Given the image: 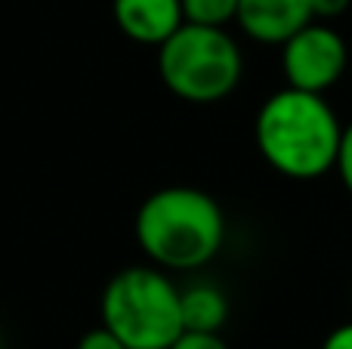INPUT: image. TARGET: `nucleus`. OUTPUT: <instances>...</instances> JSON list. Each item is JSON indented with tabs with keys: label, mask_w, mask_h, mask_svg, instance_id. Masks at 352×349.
I'll use <instances>...</instances> for the list:
<instances>
[{
	"label": "nucleus",
	"mask_w": 352,
	"mask_h": 349,
	"mask_svg": "<svg viewBox=\"0 0 352 349\" xmlns=\"http://www.w3.org/2000/svg\"><path fill=\"white\" fill-rule=\"evenodd\" d=\"M343 124L322 93L297 87L272 93L256 111L254 139L272 170L291 179H318L334 170Z\"/></svg>",
	"instance_id": "1"
},
{
	"label": "nucleus",
	"mask_w": 352,
	"mask_h": 349,
	"mask_svg": "<svg viewBox=\"0 0 352 349\" xmlns=\"http://www.w3.org/2000/svg\"><path fill=\"white\" fill-rule=\"evenodd\" d=\"M136 245L164 272L207 266L226 241V214L217 198L192 185L158 189L136 210Z\"/></svg>",
	"instance_id": "2"
},
{
	"label": "nucleus",
	"mask_w": 352,
	"mask_h": 349,
	"mask_svg": "<svg viewBox=\"0 0 352 349\" xmlns=\"http://www.w3.org/2000/svg\"><path fill=\"white\" fill-rule=\"evenodd\" d=\"M102 325L127 349H170L182 334L179 288L158 266H127L102 291Z\"/></svg>",
	"instance_id": "3"
},
{
	"label": "nucleus",
	"mask_w": 352,
	"mask_h": 349,
	"mask_svg": "<svg viewBox=\"0 0 352 349\" xmlns=\"http://www.w3.org/2000/svg\"><path fill=\"white\" fill-rule=\"evenodd\" d=\"M158 71L173 96L207 105L235 90L244 59L226 28L182 22L158 47Z\"/></svg>",
	"instance_id": "4"
},
{
	"label": "nucleus",
	"mask_w": 352,
	"mask_h": 349,
	"mask_svg": "<svg viewBox=\"0 0 352 349\" xmlns=\"http://www.w3.org/2000/svg\"><path fill=\"white\" fill-rule=\"evenodd\" d=\"M349 62L346 41L340 31L328 28L322 19H312L309 25L291 34L281 43V71L287 78V87H297L306 93L331 90L343 78Z\"/></svg>",
	"instance_id": "5"
},
{
	"label": "nucleus",
	"mask_w": 352,
	"mask_h": 349,
	"mask_svg": "<svg viewBox=\"0 0 352 349\" xmlns=\"http://www.w3.org/2000/svg\"><path fill=\"white\" fill-rule=\"evenodd\" d=\"M312 0H238L235 22L260 43H285L312 22Z\"/></svg>",
	"instance_id": "6"
},
{
	"label": "nucleus",
	"mask_w": 352,
	"mask_h": 349,
	"mask_svg": "<svg viewBox=\"0 0 352 349\" xmlns=\"http://www.w3.org/2000/svg\"><path fill=\"white\" fill-rule=\"evenodd\" d=\"M111 12L118 28L146 47H161L186 22L182 0H115Z\"/></svg>",
	"instance_id": "7"
},
{
	"label": "nucleus",
	"mask_w": 352,
	"mask_h": 349,
	"mask_svg": "<svg viewBox=\"0 0 352 349\" xmlns=\"http://www.w3.org/2000/svg\"><path fill=\"white\" fill-rule=\"evenodd\" d=\"M179 313L182 331H223L229 319V300L210 282H195L188 288H179Z\"/></svg>",
	"instance_id": "8"
},
{
	"label": "nucleus",
	"mask_w": 352,
	"mask_h": 349,
	"mask_svg": "<svg viewBox=\"0 0 352 349\" xmlns=\"http://www.w3.org/2000/svg\"><path fill=\"white\" fill-rule=\"evenodd\" d=\"M238 0H182V16L192 25H210V28H226L235 22Z\"/></svg>",
	"instance_id": "9"
},
{
	"label": "nucleus",
	"mask_w": 352,
	"mask_h": 349,
	"mask_svg": "<svg viewBox=\"0 0 352 349\" xmlns=\"http://www.w3.org/2000/svg\"><path fill=\"white\" fill-rule=\"evenodd\" d=\"M170 349H229L217 331H182Z\"/></svg>",
	"instance_id": "10"
},
{
	"label": "nucleus",
	"mask_w": 352,
	"mask_h": 349,
	"mask_svg": "<svg viewBox=\"0 0 352 349\" xmlns=\"http://www.w3.org/2000/svg\"><path fill=\"white\" fill-rule=\"evenodd\" d=\"M334 170L340 173V183L346 185V192L352 195V124H349V127H343L340 148H337V161H334Z\"/></svg>",
	"instance_id": "11"
},
{
	"label": "nucleus",
	"mask_w": 352,
	"mask_h": 349,
	"mask_svg": "<svg viewBox=\"0 0 352 349\" xmlns=\"http://www.w3.org/2000/svg\"><path fill=\"white\" fill-rule=\"evenodd\" d=\"M78 349H127V346H124L105 325H99V328L87 331L84 337L78 340Z\"/></svg>",
	"instance_id": "12"
},
{
	"label": "nucleus",
	"mask_w": 352,
	"mask_h": 349,
	"mask_svg": "<svg viewBox=\"0 0 352 349\" xmlns=\"http://www.w3.org/2000/svg\"><path fill=\"white\" fill-rule=\"evenodd\" d=\"M352 0H312V16L328 22V19H337L349 10Z\"/></svg>",
	"instance_id": "13"
},
{
	"label": "nucleus",
	"mask_w": 352,
	"mask_h": 349,
	"mask_svg": "<svg viewBox=\"0 0 352 349\" xmlns=\"http://www.w3.org/2000/svg\"><path fill=\"white\" fill-rule=\"evenodd\" d=\"M322 349H352V322H346V325L334 328V331L324 337Z\"/></svg>",
	"instance_id": "14"
},
{
	"label": "nucleus",
	"mask_w": 352,
	"mask_h": 349,
	"mask_svg": "<svg viewBox=\"0 0 352 349\" xmlns=\"http://www.w3.org/2000/svg\"><path fill=\"white\" fill-rule=\"evenodd\" d=\"M0 349H3V344H0Z\"/></svg>",
	"instance_id": "15"
},
{
	"label": "nucleus",
	"mask_w": 352,
	"mask_h": 349,
	"mask_svg": "<svg viewBox=\"0 0 352 349\" xmlns=\"http://www.w3.org/2000/svg\"><path fill=\"white\" fill-rule=\"evenodd\" d=\"M349 297H352V291H349Z\"/></svg>",
	"instance_id": "16"
}]
</instances>
